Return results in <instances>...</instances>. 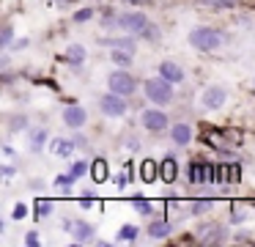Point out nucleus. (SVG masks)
Wrapping results in <instances>:
<instances>
[{"instance_id":"f257e3e1","label":"nucleus","mask_w":255,"mask_h":247,"mask_svg":"<svg viewBox=\"0 0 255 247\" xmlns=\"http://www.w3.org/2000/svg\"><path fill=\"white\" fill-rule=\"evenodd\" d=\"M189 44H192L195 49H200V52H211V49H217L222 44V33L214 30V27H209V25L192 27V30H189Z\"/></svg>"},{"instance_id":"f03ea898","label":"nucleus","mask_w":255,"mask_h":247,"mask_svg":"<svg viewBox=\"0 0 255 247\" xmlns=\"http://www.w3.org/2000/svg\"><path fill=\"white\" fill-rule=\"evenodd\" d=\"M173 82H167L165 77H151V80H145V96H148V102L154 104H170L173 102Z\"/></svg>"},{"instance_id":"7ed1b4c3","label":"nucleus","mask_w":255,"mask_h":247,"mask_svg":"<svg viewBox=\"0 0 255 247\" xmlns=\"http://www.w3.org/2000/svg\"><path fill=\"white\" fill-rule=\"evenodd\" d=\"M107 85H110V91L121 93V96H129V93H134L137 82H134V77L129 74V71H113V74L107 77Z\"/></svg>"},{"instance_id":"20e7f679","label":"nucleus","mask_w":255,"mask_h":247,"mask_svg":"<svg viewBox=\"0 0 255 247\" xmlns=\"http://www.w3.org/2000/svg\"><path fill=\"white\" fill-rule=\"evenodd\" d=\"M99 110H102L105 115H110V118H118V115L127 113V102H124L121 93L110 91L107 96H102V99H99Z\"/></svg>"},{"instance_id":"39448f33","label":"nucleus","mask_w":255,"mask_h":247,"mask_svg":"<svg viewBox=\"0 0 255 247\" xmlns=\"http://www.w3.org/2000/svg\"><path fill=\"white\" fill-rule=\"evenodd\" d=\"M118 25H121L127 33H132V36H143V30L151 25V22L145 19V14H124L121 19H118Z\"/></svg>"},{"instance_id":"423d86ee","label":"nucleus","mask_w":255,"mask_h":247,"mask_svg":"<svg viewBox=\"0 0 255 247\" xmlns=\"http://www.w3.org/2000/svg\"><path fill=\"white\" fill-rule=\"evenodd\" d=\"M140 124L148 132H162L167 126V115L162 113V110H145V113L140 115Z\"/></svg>"},{"instance_id":"0eeeda50","label":"nucleus","mask_w":255,"mask_h":247,"mask_svg":"<svg viewBox=\"0 0 255 247\" xmlns=\"http://www.w3.org/2000/svg\"><path fill=\"white\" fill-rule=\"evenodd\" d=\"M225 99H228L225 88H220V85H211V88H206V91H203V96H200V102H203V107H209V110H220L222 104H225Z\"/></svg>"},{"instance_id":"6e6552de","label":"nucleus","mask_w":255,"mask_h":247,"mask_svg":"<svg viewBox=\"0 0 255 247\" xmlns=\"http://www.w3.org/2000/svg\"><path fill=\"white\" fill-rule=\"evenodd\" d=\"M85 121H88V113H85L80 104H69V107L63 110V124L72 126V129H80Z\"/></svg>"},{"instance_id":"1a4fd4ad","label":"nucleus","mask_w":255,"mask_h":247,"mask_svg":"<svg viewBox=\"0 0 255 247\" xmlns=\"http://www.w3.org/2000/svg\"><path fill=\"white\" fill-rule=\"evenodd\" d=\"M66 228L72 231V236H74L77 245L91 242V239H94V234H96V228H94V225H88V223H66Z\"/></svg>"},{"instance_id":"9d476101","label":"nucleus","mask_w":255,"mask_h":247,"mask_svg":"<svg viewBox=\"0 0 255 247\" xmlns=\"http://www.w3.org/2000/svg\"><path fill=\"white\" fill-rule=\"evenodd\" d=\"M159 74L165 77L167 82H176V85L184 80V69L178 63H173V60H165V63L159 66Z\"/></svg>"},{"instance_id":"9b49d317","label":"nucleus","mask_w":255,"mask_h":247,"mask_svg":"<svg viewBox=\"0 0 255 247\" xmlns=\"http://www.w3.org/2000/svg\"><path fill=\"white\" fill-rule=\"evenodd\" d=\"M176 176H178V165H176V159H173V157L162 159V165H159V179L165 181V184H173V181H176Z\"/></svg>"},{"instance_id":"f8f14e48","label":"nucleus","mask_w":255,"mask_h":247,"mask_svg":"<svg viewBox=\"0 0 255 247\" xmlns=\"http://www.w3.org/2000/svg\"><path fill=\"white\" fill-rule=\"evenodd\" d=\"M222 242H225V228H220V225L206 228L200 236V245H222Z\"/></svg>"},{"instance_id":"ddd939ff","label":"nucleus","mask_w":255,"mask_h":247,"mask_svg":"<svg viewBox=\"0 0 255 247\" xmlns=\"http://www.w3.org/2000/svg\"><path fill=\"white\" fill-rule=\"evenodd\" d=\"M170 137H173L176 146H187V143L192 140V129H189V124H176L170 132Z\"/></svg>"},{"instance_id":"4468645a","label":"nucleus","mask_w":255,"mask_h":247,"mask_svg":"<svg viewBox=\"0 0 255 247\" xmlns=\"http://www.w3.org/2000/svg\"><path fill=\"white\" fill-rule=\"evenodd\" d=\"M44 143H47V129H44V126H36V129L30 132V143H28L30 151L39 154L41 148H44Z\"/></svg>"},{"instance_id":"2eb2a0df","label":"nucleus","mask_w":255,"mask_h":247,"mask_svg":"<svg viewBox=\"0 0 255 247\" xmlns=\"http://www.w3.org/2000/svg\"><path fill=\"white\" fill-rule=\"evenodd\" d=\"M63 58H66L72 66H80V63L85 60V47H83V44H69V47H66V55H63Z\"/></svg>"},{"instance_id":"dca6fc26","label":"nucleus","mask_w":255,"mask_h":247,"mask_svg":"<svg viewBox=\"0 0 255 247\" xmlns=\"http://www.w3.org/2000/svg\"><path fill=\"white\" fill-rule=\"evenodd\" d=\"M132 55L134 52H129V49H113V52H110V60H113V63H116V66H121V69H127V66H132Z\"/></svg>"},{"instance_id":"f3484780","label":"nucleus","mask_w":255,"mask_h":247,"mask_svg":"<svg viewBox=\"0 0 255 247\" xmlns=\"http://www.w3.org/2000/svg\"><path fill=\"white\" fill-rule=\"evenodd\" d=\"M102 44H110L113 49H129V52H134V38L132 36H121V38H102Z\"/></svg>"},{"instance_id":"a211bd4d","label":"nucleus","mask_w":255,"mask_h":247,"mask_svg":"<svg viewBox=\"0 0 255 247\" xmlns=\"http://www.w3.org/2000/svg\"><path fill=\"white\" fill-rule=\"evenodd\" d=\"M167 234H170V223H165V220H156V223H151V228H148V236H151V239H165Z\"/></svg>"},{"instance_id":"6ab92c4d","label":"nucleus","mask_w":255,"mask_h":247,"mask_svg":"<svg viewBox=\"0 0 255 247\" xmlns=\"http://www.w3.org/2000/svg\"><path fill=\"white\" fill-rule=\"evenodd\" d=\"M156 168H159V165H154V162H151V159H145V162L140 165V179H143L145 184H151V181L156 179V173H159V170H156Z\"/></svg>"},{"instance_id":"aec40b11","label":"nucleus","mask_w":255,"mask_h":247,"mask_svg":"<svg viewBox=\"0 0 255 247\" xmlns=\"http://www.w3.org/2000/svg\"><path fill=\"white\" fill-rule=\"evenodd\" d=\"M140 234L137 225H121V231H118V242H134Z\"/></svg>"},{"instance_id":"412c9836","label":"nucleus","mask_w":255,"mask_h":247,"mask_svg":"<svg viewBox=\"0 0 255 247\" xmlns=\"http://www.w3.org/2000/svg\"><path fill=\"white\" fill-rule=\"evenodd\" d=\"M91 176H94V181H105L107 179V162L105 159H96V162L91 165Z\"/></svg>"},{"instance_id":"4be33fe9","label":"nucleus","mask_w":255,"mask_h":247,"mask_svg":"<svg viewBox=\"0 0 255 247\" xmlns=\"http://www.w3.org/2000/svg\"><path fill=\"white\" fill-rule=\"evenodd\" d=\"M52 154H58V157H69V154H72V143L63 140V137L52 140Z\"/></svg>"},{"instance_id":"5701e85b","label":"nucleus","mask_w":255,"mask_h":247,"mask_svg":"<svg viewBox=\"0 0 255 247\" xmlns=\"http://www.w3.org/2000/svg\"><path fill=\"white\" fill-rule=\"evenodd\" d=\"M132 206L137 209L140 214H151V212H154V203L145 201V198H140V195H134V198H132Z\"/></svg>"},{"instance_id":"b1692460","label":"nucleus","mask_w":255,"mask_h":247,"mask_svg":"<svg viewBox=\"0 0 255 247\" xmlns=\"http://www.w3.org/2000/svg\"><path fill=\"white\" fill-rule=\"evenodd\" d=\"M236 0H198V5H211V8H228Z\"/></svg>"},{"instance_id":"393cba45","label":"nucleus","mask_w":255,"mask_h":247,"mask_svg":"<svg viewBox=\"0 0 255 247\" xmlns=\"http://www.w3.org/2000/svg\"><path fill=\"white\" fill-rule=\"evenodd\" d=\"M36 214H39V217L52 214V201H36Z\"/></svg>"},{"instance_id":"a878e982","label":"nucleus","mask_w":255,"mask_h":247,"mask_svg":"<svg viewBox=\"0 0 255 247\" xmlns=\"http://www.w3.org/2000/svg\"><path fill=\"white\" fill-rule=\"evenodd\" d=\"M28 126V118L25 115H14L11 118V132H19V129H25Z\"/></svg>"},{"instance_id":"bb28decb","label":"nucleus","mask_w":255,"mask_h":247,"mask_svg":"<svg viewBox=\"0 0 255 247\" xmlns=\"http://www.w3.org/2000/svg\"><path fill=\"white\" fill-rule=\"evenodd\" d=\"M211 209V201H195L192 203V214H203V212H209Z\"/></svg>"},{"instance_id":"cd10ccee","label":"nucleus","mask_w":255,"mask_h":247,"mask_svg":"<svg viewBox=\"0 0 255 247\" xmlns=\"http://www.w3.org/2000/svg\"><path fill=\"white\" fill-rule=\"evenodd\" d=\"M143 38H148V41H156V38H159V27L156 25H148L143 30Z\"/></svg>"},{"instance_id":"c85d7f7f","label":"nucleus","mask_w":255,"mask_h":247,"mask_svg":"<svg viewBox=\"0 0 255 247\" xmlns=\"http://www.w3.org/2000/svg\"><path fill=\"white\" fill-rule=\"evenodd\" d=\"M85 173H88V165H85V162H74L72 165V176H74V179H80V176H85Z\"/></svg>"},{"instance_id":"c756f323","label":"nucleus","mask_w":255,"mask_h":247,"mask_svg":"<svg viewBox=\"0 0 255 247\" xmlns=\"http://www.w3.org/2000/svg\"><path fill=\"white\" fill-rule=\"evenodd\" d=\"M11 38H14V30H11V25H6V27H3V36H0V44H3V47H8V44H11Z\"/></svg>"},{"instance_id":"7c9ffc66","label":"nucleus","mask_w":255,"mask_h":247,"mask_svg":"<svg viewBox=\"0 0 255 247\" xmlns=\"http://www.w3.org/2000/svg\"><path fill=\"white\" fill-rule=\"evenodd\" d=\"M91 16H94V11H91V8H80L77 14H74V22H88Z\"/></svg>"},{"instance_id":"2f4dec72","label":"nucleus","mask_w":255,"mask_h":247,"mask_svg":"<svg viewBox=\"0 0 255 247\" xmlns=\"http://www.w3.org/2000/svg\"><path fill=\"white\" fill-rule=\"evenodd\" d=\"M25 214H28V206H25V203H17V206H14V212H11V217L14 220H22Z\"/></svg>"},{"instance_id":"473e14b6","label":"nucleus","mask_w":255,"mask_h":247,"mask_svg":"<svg viewBox=\"0 0 255 247\" xmlns=\"http://www.w3.org/2000/svg\"><path fill=\"white\" fill-rule=\"evenodd\" d=\"M74 184V176L69 173V176H58L55 179V187H72Z\"/></svg>"},{"instance_id":"72a5a7b5","label":"nucleus","mask_w":255,"mask_h":247,"mask_svg":"<svg viewBox=\"0 0 255 247\" xmlns=\"http://www.w3.org/2000/svg\"><path fill=\"white\" fill-rule=\"evenodd\" d=\"M25 242H28V247H36V245H39V236H36V231H30Z\"/></svg>"},{"instance_id":"f704fd0d","label":"nucleus","mask_w":255,"mask_h":247,"mask_svg":"<svg viewBox=\"0 0 255 247\" xmlns=\"http://www.w3.org/2000/svg\"><path fill=\"white\" fill-rule=\"evenodd\" d=\"M242 220H247V212H242V209H236V212H233V223H242Z\"/></svg>"},{"instance_id":"c9c22d12","label":"nucleus","mask_w":255,"mask_h":247,"mask_svg":"<svg viewBox=\"0 0 255 247\" xmlns=\"http://www.w3.org/2000/svg\"><path fill=\"white\" fill-rule=\"evenodd\" d=\"M80 206H83V209H91V206H94V198H91V195H85L83 201H80Z\"/></svg>"},{"instance_id":"e433bc0d","label":"nucleus","mask_w":255,"mask_h":247,"mask_svg":"<svg viewBox=\"0 0 255 247\" xmlns=\"http://www.w3.org/2000/svg\"><path fill=\"white\" fill-rule=\"evenodd\" d=\"M127 148H132V151H137V148H140V140H137V137H132V140L127 143Z\"/></svg>"},{"instance_id":"4c0bfd02","label":"nucleus","mask_w":255,"mask_h":247,"mask_svg":"<svg viewBox=\"0 0 255 247\" xmlns=\"http://www.w3.org/2000/svg\"><path fill=\"white\" fill-rule=\"evenodd\" d=\"M127 3H151V0H127Z\"/></svg>"}]
</instances>
